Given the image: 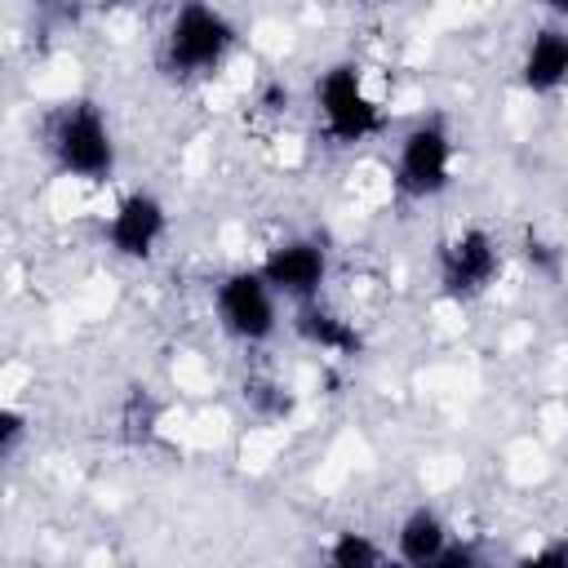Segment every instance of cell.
Listing matches in <instances>:
<instances>
[{"instance_id":"cell-1","label":"cell","mask_w":568,"mask_h":568,"mask_svg":"<svg viewBox=\"0 0 568 568\" xmlns=\"http://www.w3.org/2000/svg\"><path fill=\"white\" fill-rule=\"evenodd\" d=\"M235 49L240 22L217 0H178L155 36V71L178 89H195L222 75Z\"/></svg>"},{"instance_id":"cell-2","label":"cell","mask_w":568,"mask_h":568,"mask_svg":"<svg viewBox=\"0 0 568 568\" xmlns=\"http://www.w3.org/2000/svg\"><path fill=\"white\" fill-rule=\"evenodd\" d=\"M40 151H44V160L58 178L84 182V186H102L120 169L115 124H111L106 106L89 93H71V98H62L44 111Z\"/></svg>"},{"instance_id":"cell-3","label":"cell","mask_w":568,"mask_h":568,"mask_svg":"<svg viewBox=\"0 0 568 568\" xmlns=\"http://www.w3.org/2000/svg\"><path fill=\"white\" fill-rule=\"evenodd\" d=\"M311 120L333 151L368 146L390 129L386 98L377 93L373 71L355 58H337L311 80Z\"/></svg>"},{"instance_id":"cell-4","label":"cell","mask_w":568,"mask_h":568,"mask_svg":"<svg viewBox=\"0 0 568 568\" xmlns=\"http://www.w3.org/2000/svg\"><path fill=\"white\" fill-rule=\"evenodd\" d=\"M457 182V129L444 111L413 115L390 151V191L404 204L444 200Z\"/></svg>"},{"instance_id":"cell-5","label":"cell","mask_w":568,"mask_h":568,"mask_svg":"<svg viewBox=\"0 0 568 568\" xmlns=\"http://www.w3.org/2000/svg\"><path fill=\"white\" fill-rule=\"evenodd\" d=\"M209 311H213L217 333L244 351L271 346L284 328V297L266 284L257 262L222 271L209 288Z\"/></svg>"},{"instance_id":"cell-6","label":"cell","mask_w":568,"mask_h":568,"mask_svg":"<svg viewBox=\"0 0 568 568\" xmlns=\"http://www.w3.org/2000/svg\"><path fill=\"white\" fill-rule=\"evenodd\" d=\"M506 275V244L484 222H466L448 231L435 248V288L453 306L484 302Z\"/></svg>"},{"instance_id":"cell-7","label":"cell","mask_w":568,"mask_h":568,"mask_svg":"<svg viewBox=\"0 0 568 568\" xmlns=\"http://www.w3.org/2000/svg\"><path fill=\"white\" fill-rule=\"evenodd\" d=\"M169 231H173L169 200L151 186H129L124 195H115V204L102 217V248L115 262L146 266V262L160 257Z\"/></svg>"},{"instance_id":"cell-8","label":"cell","mask_w":568,"mask_h":568,"mask_svg":"<svg viewBox=\"0 0 568 568\" xmlns=\"http://www.w3.org/2000/svg\"><path fill=\"white\" fill-rule=\"evenodd\" d=\"M266 284L284 297V306H302L324 297L328 280H333V248L324 244V235L311 231H293L266 244V253L257 257Z\"/></svg>"},{"instance_id":"cell-9","label":"cell","mask_w":568,"mask_h":568,"mask_svg":"<svg viewBox=\"0 0 568 568\" xmlns=\"http://www.w3.org/2000/svg\"><path fill=\"white\" fill-rule=\"evenodd\" d=\"M288 333L306 346V351H315V355H324V359H337V364H355L359 355H364V328L342 311V306H333L328 297H315V302H302V306H288Z\"/></svg>"},{"instance_id":"cell-10","label":"cell","mask_w":568,"mask_h":568,"mask_svg":"<svg viewBox=\"0 0 568 568\" xmlns=\"http://www.w3.org/2000/svg\"><path fill=\"white\" fill-rule=\"evenodd\" d=\"M515 84L528 98H559L568 89V27L564 22H537L519 49Z\"/></svg>"},{"instance_id":"cell-11","label":"cell","mask_w":568,"mask_h":568,"mask_svg":"<svg viewBox=\"0 0 568 568\" xmlns=\"http://www.w3.org/2000/svg\"><path fill=\"white\" fill-rule=\"evenodd\" d=\"M453 524L444 519L439 506L430 501H417L408 506L399 519H395V532H390V555L408 568H439L448 541H453Z\"/></svg>"},{"instance_id":"cell-12","label":"cell","mask_w":568,"mask_h":568,"mask_svg":"<svg viewBox=\"0 0 568 568\" xmlns=\"http://www.w3.org/2000/svg\"><path fill=\"white\" fill-rule=\"evenodd\" d=\"M240 404H244V413H248L253 422H266V426L293 417V408H297L293 386L280 382L275 373H248V377L240 382Z\"/></svg>"},{"instance_id":"cell-13","label":"cell","mask_w":568,"mask_h":568,"mask_svg":"<svg viewBox=\"0 0 568 568\" xmlns=\"http://www.w3.org/2000/svg\"><path fill=\"white\" fill-rule=\"evenodd\" d=\"M324 559L333 568H377V564H390L395 555H390V541H377L364 528H342V532L328 537Z\"/></svg>"},{"instance_id":"cell-14","label":"cell","mask_w":568,"mask_h":568,"mask_svg":"<svg viewBox=\"0 0 568 568\" xmlns=\"http://www.w3.org/2000/svg\"><path fill=\"white\" fill-rule=\"evenodd\" d=\"M31 439V417L18 408V404H4L0 408V462H13Z\"/></svg>"},{"instance_id":"cell-15","label":"cell","mask_w":568,"mask_h":568,"mask_svg":"<svg viewBox=\"0 0 568 568\" xmlns=\"http://www.w3.org/2000/svg\"><path fill=\"white\" fill-rule=\"evenodd\" d=\"M519 564H532V568H568V532H555L541 546L524 550Z\"/></svg>"},{"instance_id":"cell-16","label":"cell","mask_w":568,"mask_h":568,"mask_svg":"<svg viewBox=\"0 0 568 568\" xmlns=\"http://www.w3.org/2000/svg\"><path fill=\"white\" fill-rule=\"evenodd\" d=\"M475 564H484V555H479V546H470L462 537H453L448 550H444V559H439V568H475Z\"/></svg>"},{"instance_id":"cell-17","label":"cell","mask_w":568,"mask_h":568,"mask_svg":"<svg viewBox=\"0 0 568 568\" xmlns=\"http://www.w3.org/2000/svg\"><path fill=\"white\" fill-rule=\"evenodd\" d=\"M537 9L546 13V22H564L568 27V0H537Z\"/></svg>"},{"instance_id":"cell-18","label":"cell","mask_w":568,"mask_h":568,"mask_svg":"<svg viewBox=\"0 0 568 568\" xmlns=\"http://www.w3.org/2000/svg\"><path fill=\"white\" fill-rule=\"evenodd\" d=\"M364 4H382L386 9V4H399V0H364Z\"/></svg>"}]
</instances>
